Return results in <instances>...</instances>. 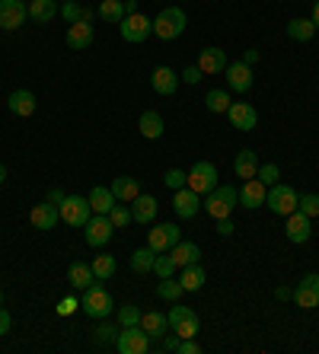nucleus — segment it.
<instances>
[{"label":"nucleus","mask_w":319,"mask_h":354,"mask_svg":"<svg viewBox=\"0 0 319 354\" xmlns=\"http://www.w3.org/2000/svg\"><path fill=\"white\" fill-rule=\"evenodd\" d=\"M237 205H239V192L233 185H217V189H211L205 195L201 211H208L211 221H224V217H230L237 211Z\"/></svg>","instance_id":"f257e3e1"},{"label":"nucleus","mask_w":319,"mask_h":354,"mask_svg":"<svg viewBox=\"0 0 319 354\" xmlns=\"http://www.w3.org/2000/svg\"><path fill=\"white\" fill-rule=\"evenodd\" d=\"M80 306H83V313L86 316H93V319H109V313H112V294L106 290V284L102 281H93L90 288L83 290V297H80Z\"/></svg>","instance_id":"f03ea898"},{"label":"nucleus","mask_w":319,"mask_h":354,"mask_svg":"<svg viewBox=\"0 0 319 354\" xmlns=\"http://www.w3.org/2000/svg\"><path fill=\"white\" fill-rule=\"evenodd\" d=\"M185 26H188L185 10L166 7V10H160V13H156V19H154V35L160 41H172V39H179V35L185 32Z\"/></svg>","instance_id":"7ed1b4c3"},{"label":"nucleus","mask_w":319,"mask_h":354,"mask_svg":"<svg viewBox=\"0 0 319 354\" xmlns=\"http://www.w3.org/2000/svg\"><path fill=\"white\" fill-rule=\"evenodd\" d=\"M57 211H61V221H64L67 227H77V230H83L86 221L93 217L90 198H83V195H67L64 201L57 205Z\"/></svg>","instance_id":"20e7f679"},{"label":"nucleus","mask_w":319,"mask_h":354,"mask_svg":"<svg viewBox=\"0 0 319 354\" xmlns=\"http://www.w3.org/2000/svg\"><path fill=\"white\" fill-rule=\"evenodd\" d=\"M297 189L294 185H284V182H275L268 189V195H265V205L271 207V214H278V217H287V214H294L297 211Z\"/></svg>","instance_id":"39448f33"},{"label":"nucleus","mask_w":319,"mask_h":354,"mask_svg":"<svg viewBox=\"0 0 319 354\" xmlns=\"http://www.w3.org/2000/svg\"><path fill=\"white\" fill-rule=\"evenodd\" d=\"M115 351L118 354H147L150 351V335L140 326H125L115 338Z\"/></svg>","instance_id":"423d86ee"},{"label":"nucleus","mask_w":319,"mask_h":354,"mask_svg":"<svg viewBox=\"0 0 319 354\" xmlns=\"http://www.w3.org/2000/svg\"><path fill=\"white\" fill-rule=\"evenodd\" d=\"M188 189L198 192V195H208L211 189H217V166L211 160H198L188 169Z\"/></svg>","instance_id":"0eeeda50"},{"label":"nucleus","mask_w":319,"mask_h":354,"mask_svg":"<svg viewBox=\"0 0 319 354\" xmlns=\"http://www.w3.org/2000/svg\"><path fill=\"white\" fill-rule=\"evenodd\" d=\"M112 233H115V227H112V221H109V214H93L90 221H86V227H83V239H86V246H93V249L109 246Z\"/></svg>","instance_id":"6e6552de"},{"label":"nucleus","mask_w":319,"mask_h":354,"mask_svg":"<svg viewBox=\"0 0 319 354\" xmlns=\"http://www.w3.org/2000/svg\"><path fill=\"white\" fill-rule=\"evenodd\" d=\"M179 239H182L179 223H154L147 230V246L154 249V252H170Z\"/></svg>","instance_id":"1a4fd4ad"},{"label":"nucleus","mask_w":319,"mask_h":354,"mask_svg":"<svg viewBox=\"0 0 319 354\" xmlns=\"http://www.w3.org/2000/svg\"><path fill=\"white\" fill-rule=\"evenodd\" d=\"M170 329L179 338H195L201 322H198V313L192 306H172L170 310Z\"/></svg>","instance_id":"9d476101"},{"label":"nucleus","mask_w":319,"mask_h":354,"mask_svg":"<svg viewBox=\"0 0 319 354\" xmlns=\"http://www.w3.org/2000/svg\"><path fill=\"white\" fill-rule=\"evenodd\" d=\"M118 29H122V39L125 41L140 45L147 35H154V19H147L144 13H128V17L118 23Z\"/></svg>","instance_id":"9b49d317"},{"label":"nucleus","mask_w":319,"mask_h":354,"mask_svg":"<svg viewBox=\"0 0 319 354\" xmlns=\"http://www.w3.org/2000/svg\"><path fill=\"white\" fill-rule=\"evenodd\" d=\"M29 19V3L26 0H0V29H19Z\"/></svg>","instance_id":"f8f14e48"},{"label":"nucleus","mask_w":319,"mask_h":354,"mask_svg":"<svg viewBox=\"0 0 319 354\" xmlns=\"http://www.w3.org/2000/svg\"><path fill=\"white\" fill-rule=\"evenodd\" d=\"M300 310H316L319 306V274H303L300 284L294 288V297H291Z\"/></svg>","instance_id":"ddd939ff"},{"label":"nucleus","mask_w":319,"mask_h":354,"mask_svg":"<svg viewBox=\"0 0 319 354\" xmlns=\"http://www.w3.org/2000/svg\"><path fill=\"white\" fill-rule=\"evenodd\" d=\"M172 211H176L179 221H192V217L201 211V195L185 185V189H179L176 195H172Z\"/></svg>","instance_id":"4468645a"},{"label":"nucleus","mask_w":319,"mask_h":354,"mask_svg":"<svg viewBox=\"0 0 319 354\" xmlns=\"http://www.w3.org/2000/svg\"><path fill=\"white\" fill-rule=\"evenodd\" d=\"M227 118L237 131H253L255 124H259V112H255V106H249V102H230Z\"/></svg>","instance_id":"2eb2a0df"},{"label":"nucleus","mask_w":319,"mask_h":354,"mask_svg":"<svg viewBox=\"0 0 319 354\" xmlns=\"http://www.w3.org/2000/svg\"><path fill=\"white\" fill-rule=\"evenodd\" d=\"M227 51L217 48V45H208V48H201V55H198V67H201V74L205 77H214V74H224L227 71Z\"/></svg>","instance_id":"dca6fc26"},{"label":"nucleus","mask_w":319,"mask_h":354,"mask_svg":"<svg viewBox=\"0 0 319 354\" xmlns=\"http://www.w3.org/2000/svg\"><path fill=\"white\" fill-rule=\"evenodd\" d=\"M227 86L233 93H249L253 90V64H246V61H233L227 64Z\"/></svg>","instance_id":"f3484780"},{"label":"nucleus","mask_w":319,"mask_h":354,"mask_svg":"<svg viewBox=\"0 0 319 354\" xmlns=\"http://www.w3.org/2000/svg\"><path fill=\"white\" fill-rule=\"evenodd\" d=\"M284 233H287V239H291V243H297V246H300V243H307V239L313 236V221L307 214H300V211H294V214H287L284 217Z\"/></svg>","instance_id":"a211bd4d"},{"label":"nucleus","mask_w":319,"mask_h":354,"mask_svg":"<svg viewBox=\"0 0 319 354\" xmlns=\"http://www.w3.org/2000/svg\"><path fill=\"white\" fill-rule=\"evenodd\" d=\"M29 221H33L35 230H55L57 221H61V211H57V205L45 201V205H35L29 211Z\"/></svg>","instance_id":"6ab92c4d"},{"label":"nucleus","mask_w":319,"mask_h":354,"mask_svg":"<svg viewBox=\"0 0 319 354\" xmlns=\"http://www.w3.org/2000/svg\"><path fill=\"white\" fill-rule=\"evenodd\" d=\"M265 195H268V189H265L259 179H246L243 189H239V205L246 207V211H255V207L265 205Z\"/></svg>","instance_id":"aec40b11"},{"label":"nucleus","mask_w":319,"mask_h":354,"mask_svg":"<svg viewBox=\"0 0 319 354\" xmlns=\"http://www.w3.org/2000/svg\"><path fill=\"white\" fill-rule=\"evenodd\" d=\"M140 329L150 335V342H160L170 332V316L160 313V310H147V313L140 316Z\"/></svg>","instance_id":"412c9836"},{"label":"nucleus","mask_w":319,"mask_h":354,"mask_svg":"<svg viewBox=\"0 0 319 354\" xmlns=\"http://www.w3.org/2000/svg\"><path fill=\"white\" fill-rule=\"evenodd\" d=\"M7 109L13 112V115H19V118H29L35 109H39V102H35L33 90H13L7 96Z\"/></svg>","instance_id":"4be33fe9"},{"label":"nucleus","mask_w":319,"mask_h":354,"mask_svg":"<svg viewBox=\"0 0 319 354\" xmlns=\"http://www.w3.org/2000/svg\"><path fill=\"white\" fill-rule=\"evenodd\" d=\"M150 86H154V93H160V96H172V93L179 90V74H176L172 67H156L154 74H150Z\"/></svg>","instance_id":"5701e85b"},{"label":"nucleus","mask_w":319,"mask_h":354,"mask_svg":"<svg viewBox=\"0 0 319 354\" xmlns=\"http://www.w3.org/2000/svg\"><path fill=\"white\" fill-rule=\"evenodd\" d=\"M93 26L86 23V19H80V23H71L67 26V45L74 51H86L93 45Z\"/></svg>","instance_id":"b1692460"},{"label":"nucleus","mask_w":319,"mask_h":354,"mask_svg":"<svg viewBox=\"0 0 319 354\" xmlns=\"http://www.w3.org/2000/svg\"><path fill=\"white\" fill-rule=\"evenodd\" d=\"M182 284V290H185V294H195V290H201L205 288V281H208V272H205V265L201 262H195V265H185V268H182V274L179 278H176Z\"/></svg>","instance_id":"393cba45"},{"label":"nucleus","mask_w":319,"mask_h":354,"mask_svg":"<svg viewBox=\"0 0 319 354\" xmlns=\"http://www.w3.org/2000/svg\"><path fill=\"white\" fill-rule=\"evenodd\" d=\"M156 198L154 195H144L140 192L138 198L131 201V217H134V223H154L156 221Z\"/></svg>","instance_id":"a878e982"},{"label":"nucleus","mask_w":319,"mask_h":354,"mask_svg":"<svg viewBox=\"0 0 319 354\" xmlns=\"http://www.w3.org/2000/svg\"><path fill=\"white\" fill-rule=\"evenodd\" d=\"M170 256L179 268H185V265L201 262V249H198V243H192V239H179V243L170 249Z\"/></svg>","instance_id":"bb28decb"},{"label":"nucleus","mask_w":319,"mask_h":354,"mask_svg":"<svg viewBox=\"0 0 319 354\" xmlns=\"http://www.w3.org/2000/svg\"><path fill=\"white\" fill-rule=\"evenodd\" d=\"M138 128H140V134H144V138H150V140L163 138V131H166L163 115H160V112H154V109H147V112H140Z\"/></svg>","instance_id":"cd10ccee"},{"label":"nucleus","mask_w":319,"mask_h":354,"mask_svg":"<svg viewBox=\"0 0 319 354\" xmlns=\"http://www.w3.org/2000/svg\"><path fill=\"white\" fill-rule=\"evenodd\" d=\"M112 195L118 198V201H125V205H131L134 198L140 195V182L138 179H131V176H118V179H112Z\"/></svg>","instance_id":"c85d7f7f"},{"label":"nucleus","mask_w":319,"mask_h":354,"mask_svg":"<svg viewBox=\"0 0 319 354\" xmlns=\"http://www.w3.org/2000/svg\"><path fill=\"white\" fill-rule=\"evenodd\" d=\"M67 281H71V288L74 290H86L96 281V274H93V265H86V262H74L71 268H67Z\"/></svg>","instance_id":"c756f323"},{"label":"nucleus","mask_w":319,"mask_h":354,"mask_svg":"<svg viewBox=\"0 0 319 354\" xmlns=\"http://www.w3.org/2000/svg\"><path fill=\"white\" fill-rule=\"evenodd\" d=\"M61 10H57V0H29V19L39 26L51 23Z\"/></svg>","instance_id":"7c9ffc66"},{"label":"nucleus","mask_w":319,"mask_h":354,"mask_svg":"<svg viewBox=\"0 0 319 354\" xmlns=\"http://www.w3.org/2000/svg\"><path fill=\"white\" fill-rule=\"evenodd\" d=\"M86 198H90L93 214H109L115 207V201H118V198L112 195V189H106V185H93V192Z\"/></svg>","instance_id":"2f4dec72"},{"label":"nucleus","mask_w":319,"mask_h":354,"mask_svg":"<svg viewBox=\"0 0 319 354\" xmlns=\"http://www.w3.org/2000/svg\"><path fill=\"white\" fill-rule=\"evenodd\" d=\"M233 173L239 179H255L259 173V157H255V150H239L237 160H233Z\"/></svg>","instance_id":"473e14b6"},{"label":"nucleus","mask_w":319,"mask_h":354,"mask_svg":"<svg viewBox=\"0 0 319 354\" xmlns=\"http://www.w3.org/2000/svg\"><path fill=\"white\" fill-rule=\"evenodd\" d=\"M313 35H316V26H313V19H287V39H294V41H310Z\"/></svg>","instance_id":"72a5a7b5"},{"label":"nucleus","mask_w":319,"mask_h":354,"mask_svg":"<svg viewBox=\"0 0 319 354\" xmlns=\"http://www.w3.org/2000/svg\"><path fill=\"white\" fill-rule=\"evenodd\" d=\"M96 13H99V19H106V23H112V26H118L125 17H128V10H125V0H102Z\"/></svg>","instance_id":"f704fd0d"},{"label":"nucleus","mask_w":319,"mask_h":354,"mask_svg":"<svg viewBox=\"0 0 319 354\" xmlns=\"http://www.w3.org/2000/svg\"><path fill=\"white\" fill-rule=\"evenodd\" d=\"M230 90H211L205 96V106H208V112H214V115H227V109H230Z\"/></svg>","instance_id":"c9c22d12"},{"label":"nucleus","mask_w":319,"mask_h":354,"mask_svg":"<svg viewBox=\"0 0 319 354\" xmlns=\"http://www.w3.org/2000/svg\"><path fill=\"white\" fill-rule=\"evenodd\" d=\"M182 294H185V290H182V284L176 278H160V284H156V297L166 300V304H179Z\"/></svg>","instance_id":"e433bc0d"},{"label":"nucleus","mask_w":319,"mask_h":354,"mask_svg":"<svg viewBox=\"0 0 319 354\" xmlns=\"http://www.w3.org/2000/svg\"><path fill=\"white\" fill-rule=\"evenodd\" d=\"M154 259H156V252H154L150 246L134 249V256H131V272H138V274L154 272Z\"/></svg>","instance_id":"4c0bfd02"},{"label":"nucleus","mask_w":319,"mask_h":354,"mask_svg":"<svg viewBox=\"0 0 319 354\" xmlns=\"http://www.w3.org/2000/svg\"><path fill=\"white\" fill-rule=\"evenodd\" d=\"M176 272H179V265L172 262L170 252H156V259H154V274L156 278H172Z\"/></svg>","instance_id":"58836bf2"},{"label":"nucleus","mask_w":319,"mask_h":354,"mask_svg":"<svg viewBox=\"0 0 319 354\" xmlns=\"http://www.w3.org/2000/svg\"><path fill=\"white\" fill-rule=\"evenodd\" d=\"M93 274H96L99 281H109L115 274V268H118V265H115V259L112 256H93Z\"/></svg>","instance_id":"ea45409f"},{"label":"nucleus","mask_w":319,"mask_h":354,"mask_svg":"<svg viewBox=\"0 0 319 354\" xmlns=\"http://www.w3.org/2000/svg\"><path fill=\"white\" fill-rule=\"evenodd\" d=\"M118 332H122V326H118V322H99L93 335H96L99 345H115V338H118Z\"/></svg>","instance_id":"a19ab883"},{"label":"nucleus","mask_w":319,"mask_h":354,"mask_svg":"<svg viewBox=\"0 0 319 354\" xmlns=\"http://www.w3.org/2000/svg\"><path fill=\"white\" fill-rule=\"evenodd\" d=\"M255 179L262 182L265 189H271L275 182L281 179V169H278V163H259V173H255Z\"/></svg>","instance_id":"79ce46f5"},{"label":"nucleus","mask_w":319,"mask_h":354,"mask_svg":"<svg viewBox=\"0 0 319 354\" xmlns=\"http://www.w3.org/2000/svg\"><path fill=\"white\" fill-rule=\"evenodd\" d=\"M140 306H134V304H125V306H118V326H140Z\"/></svg>","instance_id":"37998d69"},{"label":"nucleus","mask_w":319,"mask_h":354,"mask_svg":"<svg viewBox=\"0 0 319 354\" xmlns=\"http://www.w3.org/2000/svg\"><path fill=\"white\" fill-rule=\"evenodd\" d=\"M297 211H300V214H307L310 221H313V217H319V195H316V192L297 198Z\"/></svg>","instance_id":"c03bdc74"},{"label":"nucleus","mask_w":319,"mask_h":354,"mask_svg":"<svg viewBox=\"0 0 319 354\" xmlns=\"http://www.w3.org/2000/svg\"><path fill=\"white\" fill-rule=\"evenodd\" d=\"M109 221H112V227H115V230H122V227H128V223L134 221V217H131V207L115 205L112 211H109Z\"/></svg>","instance_id":"a18cd8bd"},{"label":"nucleus","mask_w":319,"mask_h":354,"mask_svg":"<svg viewBox=\"0 0 319 354\" xmlns=\"http://www.w3.org/2000/svg\"><path fill=\"white\" fill-rule=\"evenodd\" d=\"M83 10H86V7H80L77 0H67V3H61V19H64L67 26H71V23H80V19H83Z\"/></svg>","instance_id":"49530a36"},{"label":"nucleus","mask_w":319,"mask_h":354,"mask_svg":"<svg viewBox=\"0 0 319 354\" xmlns=\"http://www.w3.org/2000/svg\"><path fill=\"white\" fill-rule=\"evenodd\" d=\"M163 182L170 185L172 192H179V189H185V185H188V173H185V169H166Z\"/></svg>","instance_id":"de8ad7c7"},{"label":"nucleus","mask_w":319,"mask_h":354,"mask_svg":"<svg viewBox=\"0 0 319 354\" xmlns=\"http://www.w3.org/2000/svg\"><path fill=\"white\" fill-rule=\"evenodd\" d=\"M77 306H80V300H77V297H64V300L57 304V316H74Z\"/></svg>","instance_id":"09e8293b"},{"label":"nucleus","mask_w":319,"mask_h":354,"mask_svg":"<svg viewBox=\"0 0 319 354\" xmlns=\"http://www.w3.org/2000/svg\"><path fill=\"white\" fill-rule=\"evenodd\" d=\"M179 342L182 338L176 335V332H166L163 342H160V351H179Z\"/></svg>","instance_id":"8fccbe9b"},{"label":"nucleus","mask_w":319,"mask_h":354,"mask_svg":"<svg viewBox=\"0 0 319 354\" xmlns=\"http://www.w3.org/2000/svg\"><path fill=\"white\" fill-rule=\"evenodd\" d=\"M182 77H185V83H192V86H195V83H201V77H205V74H201V67H185V74H182Z\"/></svg>","instance_id":"3c124183"},{"label":"nucleus","mask_w":319,"mask_h":354,"mask_svg":"<svg viewBox=\"0 0 319 354\" xmlns=\"http://www.w3.org/2000/svg\"><path fill=\"white\" fill-rule=\"evenodd\" d=\"M201 348H198V342L195 338H182L179 342V354H198Z\"/></svg>","instance_id":"603ef678"},{"label":"nucleus","mask_w":319,"mask_h":354,"mask_svg":"<svg viewBox=\"0 0 319 354\" xmlns=\"http://www.w3.org/2000/svg\"><path fill=\"white\" fill-rule=\"evenodd\" d=\"M10 326H13V316H10L7 310L0 306V335H7V332H10Z\"/></svg>","instance_id":"864d4df0"},{"label":"nucleus","mask_w":319,"mask_h":354,"mask_svg":"<svg viewBox=\"0 0 319 354\" xmlns=\"http://www.w3.org/2000/svg\"><path fill=\"white\" fill-rule=\"evenodd\" d=\"M217 233H221V236H230V233H233V223H230V217L217 221Z\"/></svg>","instance_id":"5fc2aeb1"},{"label":"nucleus","mask_w":319,"mask_h":354,"mask_svg":"<svg viewBox=\"0 0 319 354\" xmlns=\"http://www.w3.org/2000/svg\"><path fill=\"white\" fill-rule=\"evenodd\" d=\"M64 198H67V195H64V192H61V189H51V192H48V198H45V201H51V205H61V201H64Z\"/></svg>","instance_id":"6e6d98bb"},{"label":"nucleus","mask_w":319,"mask_h":354,"mask_svg":"<svg viewBox=\"0 0 319 354\" xmlns=\"http://www.w3.org/2000/svg\"><path fill=\"white\" fill-rule=\"evenodd\" d=\"M243 61H246V64H255V61H259V48H246Z\"/></svg>","instance_id":"4d7b16f0"},{"label":"nucleus","mask_w":319,"mask_h":354,"mask_svg":"<svg viewBox=\"0 0 319 354\" xmlns=\"http://www.w3.org/2000/svg\"><path fill=\"white\" fill-rule=\"evenodd\" d=\"M275 297H278V300H291V297H294V290H291V288H278V290H275Z\"/></svg>","instance_id":"13d9d810"},{"label":"nucleus","mask_w":319,"mask_h":354,"mask_svg":"<svg viewBox=\"0 0 319 354\" xmlns=\"http://www.w3.org/2000/svg\"><path fill=\"white\" fill-rule=\"evenodd\" d=\"M125 10H128V13H138V0H125Z\"/></svg>","instance_id":"bf43d9fd"},{"label":"nucleus","mask_w":319,"mask_h":354,"mask_svg":"<svg viewBox=\"0 0 319 354\" xmlns=\"http://www.w3.org/2000/svg\"><path fill=\"white\" fill-rule=\"evenodd\" d=\"M313 26H316V29H319V0H316V3H313Z\"/></svg>","instance_id":"052dcab7"},{"label":"nucleus","mask_w":319,"mask_h":354,"mask_svg":"<svg viewBox=\"0 0 319 354\" xmlns=\"http://www.w3.org/2000/svg\"><path fill=\"white\" fill-rule=\"evenodd\" d=\"M3 182H7V166L0 163V185H3Z\"/></svg>","instance_id":"680f3d73"},{"label":"nucleus","mask_w":319,"mask_h":354,"mask_svg":"<svg viewBox=\"0 0 319 354\" xmlns=\"http://www.w3.org/2000/svg\"><path fill=\"white\" fill-rule=\"evenodd\" d=\"M0 304H3V294H0Z\"/></svg>","instance_id":"e2e57ef3"},{"label":"nucleus","mask_w":319,"mask_h":354,"mask_svg":"<svg viewBox=\"0 0 319 354\" xmlns=\"http://www.w3.org/2000/svg\"><path fill=\"white\" fill-rule=\"evenodd\" d=\"M26 3H29V0H26Z\"/></svg>","instance_id":"0e129e2a"}]
</instances>
